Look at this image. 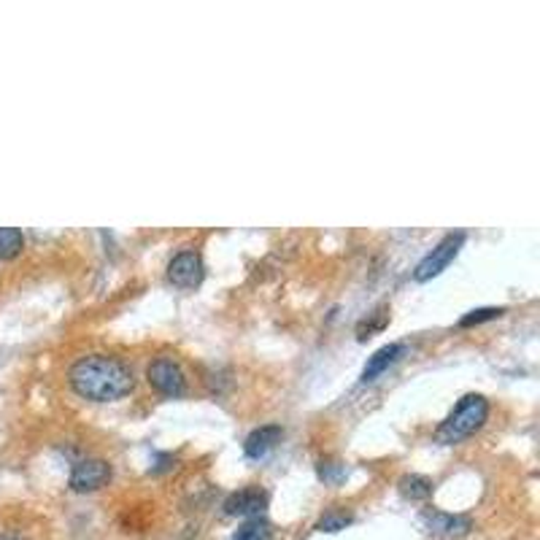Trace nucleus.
I'll return each mask as SVG.
<instances>
[{
	"label": "nucleus",
	"instance_id": "nucleus-1",
	"mask_svg": "<svg viewBox=\"0 0 540 540\" xmlns=\"http://www.w3.org/2000/svg\"><path fill=\"white\" fill-rule=\"evenodd\" d=\"M68 381L74 392L92 403H114L127 397L135 389L133 370L116 357L108 355H90L82 357L71 367Z\"/></svg>",
	"mask_w": 540,
	"mask_h": 540
},
{
	"label": "nucleus",
	"instance_id": "nucleus-2",
	"mask_svg": "<svg viewBox=\"0 0 540 540\" xmlns=\"http://www.w3.org/2000/svg\"><path fill=\"white\" fill-rule=\"evenodd\" d=\"M486 416H489V400L484 395H465L444 419V425L438 427V441L444 446H454L470 438L475 430L484 427Z\"/></svg>",
	"mask_w": 540,
	"mask_h": 540
},
{
	"label": "nucleus",
	"instance_id": "nucleus-3",
	"mask_svg": "<svg viewBox=\"0 0 540 540\" xmlns=\"http://www.w3.org/2000/svg\"><path fill=\"white\" fill-rule=\"evenodd\" d=\"M462 244H465V233H449V235H446V238L414 268V281L425 284V281H433L435 275H441V273L456 260Z\"/></svg>",
	"mask_w": 540,
	"mask_h": 540
},
{
	"label": "nucleus",
	"instance_id": "nucleus-4",
	"mask_svg": "<svg viewBox=\"0 0 540 540\" xmlns=\"http://www.w3.org/2000/svg\"><path fill=\"white\" fill-rule=\"evenodd\" d=\"M146 378H149L152 389H157L165 397H181L186 392L184 370L174 360H168V357H160V360L152 362L149 370H146Z\"/></svg>",
	"mask_w": 540,
	"mask_h": 540
},
{
	"label": "nucleus",
	"instance_id": "nucleus-5",
	"mask_svg": "<svg viewBox=\"0 0 540 540\" xmlns=\"http://www.w3.org/2000/svg\"><path fill=\"white\" fill-rule=\"evenodd\" d=\"M108 481H111V465L105 459H82V462L74 465L68 484H71L74 492L87 495V492L103 489Z\"/></svg>",
	"mask_w": 540,
	"mask_h": 540
},
{
	"label": "nucleus",
	"instance_id": "nucleus-6",
	"mask_svg": "<svg viewBox=\"0 0 540 540\" xmlns=\"http://www.w3.org/2000/svg\"><path fill=\"white\" fill-rule=\"evenodd\" d=\"M168 278L174 286H181V289H195L203 284L205 278V265H203V257L197 252H179L171 265H168Z\"/></svg>",
	"mask_w": 540,
	"mask_h": 540
},
{
	"label": "nucleus",
	"instance_id": "nucleus-7",
	"mask_svg": "<svg viewBox=\"0 0 540 540\" xmlns=\"http://www.w3.org/2000/svg\"><path fill=\"white\" fill-rule=\"evenodd\" d=\"M268 505V492L260 486H246L233 492L225 500V514L227 516H246V519H260V514Z\"/></svg>",
	"mask_w": 540,
	"mask_h": 540
},
{
	"label": "nucleus",
	"instance_id": "nucleus-8",
	"mask_svg": "<svg viewBox=\"0 0 540 540\" xmlns=\"http://www.w3.org/2000/svg\"><path fill=\"white\" fill-rule=\"evenodd\" d=\"M422 522L427 525V530L438 538H465L473 530V522L467 516L459 514H444V511H425Z\"/></svg>",
	"mask_w": 540,
	"mask_h": 540
},
{
	"label": "nucleus",
	"instance_id": "nucleus-9",
	"mask_svg": "<svg viewBox=\"0 0 540 540\" xmlns=\"http://www.w3.org/2000/svg\"><path fill=\"white\" fill-rule=\"evenodd\" d=\"M284 438V430L278 425H265V427H257L255 433H249V438L244 441V454L249 459H263L268 456L270 451L275 449Z\"/></svg>",
	"mask_w": 540,
	"mask_h": 540
},
{
	"label": "nucleus",
	"instance_id": "nucleus-10",
	"mask_svg": "<svg viewBox=\"0 0 540 540\" xmlns=\"http://www.w3.org/2000/svg\"><path fill=\"white\" fill-rule=\"evenodd\" d=\"M403 355H405V346H403V344H386V346H381L373 357H367V362H365L360 375L362 384H370V381H375L378 375H384Z\"/></svg>",
	"mask_w": 540,
	"mask_h": 540
},
{
	"label": "nucleus",
	"instance_id": "nucleus-11",
	"mask_svg": "<svg viewBox=\"0 0 540 540\" xmlns=\"http://www.w3.org/2000/svg\"><path fill=\"white\" fill-rule=\"evenodd\" d=\"M397 489H400V495L405 497V500H411V503H425V500H430L433 497V481L430 478H425V475H419V473H408V475H403L400 481H397Z\"/></svg>",
	"mask_w": 540,
	"mask_h": 540
},
{
	"label": "nucleus",
	"instance_id": "nucleus-12",
	"mask_svg": "<svg viewBox=\"0 0 540 540\" xmlns=\"http://www.w3.org/2000/svg\"><path fill=\"white\" fill-rule=\"evenodd\" d=\"M25 249V235L19 227H0V260H14Z\"/></svg>",
	"mask_w": 540,
	"mask_h": 540
},
{
	"label": "nucleus",
	"instance_id": "nucleus-13",
	"mask_svg": "<svg viewBox=\"0 0 540 540\" xmlns=\"http://www.w3.org/2000/svg\"><path fill=\"white\" fill-rule=\"evenodd\" d=\"M233 540H273V530L265 519H249L238 527Z\"/></svg>",
	"mask_w": 540,
	"mask_h": 540
},
{
	"label": "nucleus",
	"instance_id": "nucleus-14",
	"mask_svg": "<svg viewBox=\"0 0 540 540\" xmlns=\"http://www.w3.org/2000/svg\"><path fill=\"white\" fill-rule=\"evenodd\" d=\"M386 325H389V314H386V308H378L375 314H370V319H362L360 327H357V338L367 341L370 335L381 333Z\"/></svg>",
	"mask_w": 540,
	"mask_h": 540
},
{
	"label": "nucleus",
	"instance_id": "nucleus-15",
	"mask_svg": "<svg viewBox=\"0 0 540 540\" xmlns=\"http://www.w3.org/2000/svg\"><path fill=\"white\" fill-rule=\"evenodd\" d=\"M349 525H352V514H346V511H330V514L322 516V522L316 525V530L319 533H341Z\"/></svg>",
	"mask_w": 540,
	"mask_h": 540
},
{
	"label": "nucleus",
	"instance_id": "nucleus-16",
	"mask_svg": "<svg viewBox=\"0 0 540 540\" xmlns=\"http://www.w3.org/2000/svg\"><path fill=\"white\" fill-rule=\"evenodd\" d=\"M505 314V308H475L470 314H465L459 319V327H473V325H484V322H492V319H500Z\"/></svg>",
	"mask_w": 540,
	"mask_h": 540
},
{
	"label": "nucleus",
	"instance_id": "nucleus-17",
	"mask_svg": "<svg viewBox=\"0 0 540 540\" xmlns=\"http://www.w3.org/2000/svg\"><path fill=\"white\" fill-rule=\"evenodd\" d=\"M346 475V467L341 462H333V459H322L319 462V478L325 484H341Z\"/></svg>",
	"mask_w": 540,
	"mask_h": 540
},
{
	"label": "nucleus",
	"instance_id": "nucleus-18",
	"mask_svg": "<svg viewBox=\"0 0 540 540\" xmlns=\"http://www.w3.org/2000/svg\"><path fill=\"white\" fill-rule=\"evenodd\" d=\"M174 467H176V459H174L171 454H160V456H157V465L152 467V473L160 475V473H168V470H174Z\"/></svg>",
	"mask_w": 540,
	"mask_h": 540
},
{
	"label": "nucleus",
	"instance_id": "nucleus-19",
	"mask_svg": "<svg viewBox=\"0 0 540 540\" xmlns=\"http://www.w3.org/2000/svg\"><path fill=\"white\" fill-rule=\"evenodd\" d=\"M0 540H25L22 535H16V533H0Z\"/></svg>",
	"mask_w": 540,
	"mask_h": 540
}]
</instances>
